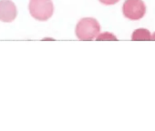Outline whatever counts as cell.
Listing matches in <instances>:
<instances>
[{
    "label": "cell",
    "instance_id": "obj_1",
    "mask_svg": "<svg viewBox=\"0 0 155 131\" xmlns=\"http://www.w3.org/2000/svg\"><path fill=\"white\" fill-rule=\"evenodd\" d=\"M100 32L101 26L99 22L92 18H82L76 27V35L80 40H93L99 37Z\"/></svg>",
    "mask_w": 155,
    "mask_h": 131
},
{
    "label": "cell",
    "instance_id": "obj_2",
    "mask_svg": "<svg viewBox=\"0 0 155 131\" xmlns=\"http://www.w3.org/2000/svg\"><path fill=\"white\" fill-rule=\"evenodd\" d=\"M28 10L35 19L38 21H47L53 15V2L52 0H30Z\"/></svg>",
    "mask_w": 155,
    "mask_h": 131
},
{
    "label": "cell",
    "instance_id": "obj_3",
    "mask_svg": "<svg viewBox=\"0 0 155 131\" xmlns=\"http://www.w3.org/2000/svg\"><path fill=\"white\" fill-rule=\"evenodd\" d=\"M122 12L125 18L130 20H139L146 13V6L142 0H126L123 4Z\"/></svg>",
    "mask_w": 155,
    "mask_h": 131
},
{
    "label": "cell",
    "instance_id": "obj_4",
    "mask_svg": "<svg viewBox=\"0 0 155 131\" xmlns=\"http://www.w3.org/2000/svg\"><path fill=\"white\" fill-rule=\"evenodd\" d=\"M17 8L11 0H0V21L12 22L17 17Z\"/></svg>",
    "mask_w": 155,
    "mask_h": 131
},
{
    "label": "cell",
    "instance_id": "obj_5",
    "mask_svg": "<svg viewBox=\"0 0 155 131\" xmlns=\"http://www.w3.org/2000/svg\"><path fill=\"white\" fill-rule=\"evenodd\" d=\"M150 35L149 33V31L145 30V29H139L137 31L134 32L133 36H132V39L133 40H149L150 39Z\"/></svg>",
    "mask_w": 155,
    "mask_h": 131
},
{
    "label": "cell",
    "instance_id": "obj_6",
    "mask_svg": "<svg viewBox=\"0 0 155 131\" xmlns=\"http://www.w3.org/2000/svg\"><path fill=\"white\" fill-rule=\"evenodd\" d=\"M99 1L104 5H107V6H110V5H114L116 3H118L120 0H99Z\"/></svg>",
    "mask_w": 155,
    "mask_h": 131
}]
</instances>
